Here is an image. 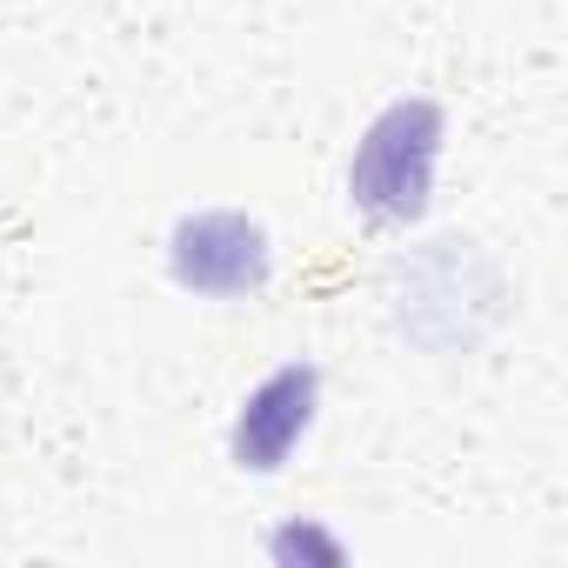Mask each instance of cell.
Returning a JSON list of instances; mask_svg holds the SVG:
<instances>
[{"mask_svg": "<svg viewBox=\"0 0 568 568\" xmlns=\"http://www.w3.org/2000/svg\"><path fill=\"white\" fill-rule=\"evenodd\" d=\"M435 154H442V114L428 101H395L362 134V154L348 168V194L382 221H415L428 207Z\"/></svg>", "mask_w": 568, "mask_h": 568, "instance_id": "1", "label": "cell"}, {"mask_svg": "<svg viewBox=\"0 0 568 568\" xmlns=\"http://www.w3.org/2000/svg\"><path fill=\"white\" fill-rule=\"evenodd\" d=\"M174 281L194 295H247L267 281V234L247 214H194L174 227Z\"/></svg>", "mask_w": 568, "mask_h": 568, "instance_id": "2", "label": "cell"}, {"mask_svg": "<svg viewBox=\"0 0 568 568\" xmlns=\"http://www.w3.org/2000/svg\"><path fill=\"white\" fill-rule=\"evenodd\" d=\"M315 422V368H281L267 375L247 402H241V422H234V462L267 475L288 462V448L302 442V428Z\"/></svg>", "mask_w": 568, "mask_h": 568, "instance_id": "3", "label": "cell"}]
</instances>
